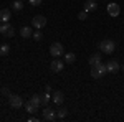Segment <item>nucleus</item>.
Returning <instances> with one entry per match:
<instances>
[{
	"label": "nucleus",
	"instance_id": "nucleus-23",
	"mask_svg": "<svg viewBox=\"0 0 124 122\" xmlns=\"http://www.w3.org/2000/svg\"><path fill=\"white\" fill-rule=\"evenodd\" d=\"M88 13H89V12H86V10H81V12L78 13V18H79V20H86V18H88Z\"/></svg>",
	"mask_w": 124,
	"mask_h": 122
},
{
	"label": "nucleus",
	"instance_id": "nucleus-1",
	"mask_svg": "<svg viewBox=\"0 0 124 122\" xmlns=\"http://www.w3.org/2000/svg\"><path fill=\"white\" fill-rule=\"evenodd\" d=\"M106 73H108V68H106V65H103V63L91 66V76H93L94 79H101Z\"/></svg>",
	"mask_w": 124,
	"mask_h": 122
},
{
	"label": "nucleus",
	"instance_id": "nucleus-27",
	"mask_svg": "<svg viewBox=\"0 0 124 122\" xmlns=\"http://www.w3.org/2000/svg\"><path fill=\"white\" fill-rule=\"evenodd\" d=\"M40 121V119H38V117H35V115H30V117H28V122H38Z\"/></svg>",
	"mask_w": 124,
	"mask_h": 122
},
{
	"label": "nucleus",
	"instance_id": "nucleus-24",
	"mask_svg": "<svg viewBox=\"0 0 124 122\" xmlns=\"http://www.w3.org/2000/svg\"><path fill=\"white\" fill-rule=\"evenodd\" d=\"M41 38H43L41 31H33V40L35 41H41Z\"/></svg>",
	"mask_w": 124,
	"mask_h": 122
},
{
	"label": "nucleus",
	"instance_id": "nucleus-2",
	"mask_svg": "<svg viewBox=\"0 0 124 122\" xmlns=\"http://www.w3.org/2000/svg\"><path fill=\"white\" fill-rule=\"evenodd\" d=\"M99 50H101L103 53H106V55H111L116 50V43L113 40H103V41L99 43Z\"/></svg>",
	"mask_w": 124,
	"mask_h": 122
},
{
	"label": "nucleus",
	"instance_id": "nucleus-17",
	"mask_svg": "<svg viewBox=\"0 0 124 122\" xmlns=\"http://www.w3.org/2000/svg\"><path fill=\"white\" fill-rule=\"evenodd\" d=\"M23 106H25V109H27V112H30V114L37 112V109H38V107H35V106L31 104V101H28V102H25Z\"/></svg>",
	"mask_w": 124,
	"mask_h": 122
},
{
	"label": "nucleus",
	"instance_id": "nucleus-28",
	"mask_svg": "<svg viewBox=\"0 0 124 122\" xmlns=\"http://www.w3.org/2000/svg\"><path fill=\"white\" fill-rule=\"evenodd\" d=\"M123 71H124V65H123Z\"/></svg>",
	"mask_w": 124,
	"mask_h": 122
},
{
	"label": "nucleus",
	"instance_id": "nucleus-25",
	"mask_svg": "<svg viewBox=\"0 0 124 122\" xmlns=\"http://www.w3.org/2000/svg\"><path fill=\"white\" fill-rule=\"evenodd\" d=\"M41 2H43V0H28V3L31 7H38V5H41Z\"/></svg>",
	"mask_w": 124,
	"mask_h": 122
},
{
	"label": "nucleus",
	"instance_id": "nucleus-26",
	"mask_svg": "<svg viewBox=\"0 0 124 122\" xmlns=\"http://www.w3.org/2000/svg\"><path fill=\"white\" fill-rule=\"evenodd\" d=\"M2 94H3V96H7V97H10V94H12V93H10L8 87H2Z\"/></svg>",
	"mask_w": 124,
	"mask_h": 122
},
{
	"label": "nucleus",
	"instance_id": "nucleus-13",
	"mask_svg": "<svg viewBox=\"0 0 124 122\" xmlns=\"http://www.w3.org/2000/svg\"><path fill=\"white\" fill-rule=\"evenodd\" d=\"M85 10L86 12H94V10H98V3H96L94 0H86L85 2Z\"/></svg>",
	"mask_w": 124,
	"mask_h": 122
},
{
	"label": "nucleus",
	"instance_id": "nucleus-9",
	"mask_svg": "<svg viewBox=\"0 0 124 122\" xmlns=\"http://www.w3.org/2000/svg\"><path fill=\"white\" fill-rule=\"evenodd\" d=\"M63 66H65V63H63L60 58H55V59L51 61L50 68H51V71H53V73H60V71H63Z\"/></svg>",
	"mask_w": 124,
	"mask_h": 122
},
{
	"label": "nucleus",
	"instance_id": "nucleus-8",
	"mask_svg": "<svg viewBox=\"0 0 124 122\" xmlns=\"http://www.w3.org/2000/svg\"><path fill=\"white\" fill-rule=\"evenodd\" d=\"M106 10H108V13H109L111 17H117V15L121 13V7H119L117 3H114V2L108 3V7H106Z\"/></svg>",
	"mask_w": 124,
	"mask_h": 122
},
{
	"label": "nucleus",
	"instance_id": "nucleus-12",
	"mask_svg": "<svg viewBox=\"0 0 124 122\" xmlns=\"http://www.w3.org/2000/svg\"><path fill=\"white\" fill-rule=\"evenodd\" d=\"M10 18H12V13H10L8 8H2L0 10V22H2V23H7Z\"/></svg>",
	"mask_w": 124,
	"mask_h": 122
},
{
	"label": "nucleus",
	"instance_id": "nucleus-15",
	"mask_svg": "<svg viewBox=\"0 0 124 122\" xmlns=\"http://www.w3.org/2000/svg\"><path fill=\"white\" fill-rule=\"evenodd\" d=\"M18 33H20L23 38H30L31 35H33V31H31V28H30V27H22Z\"/></svg>",
	"mask_w": 124,
	"mask_h": 122
},
{
	"label": "nucleus",
	"instance_id": "nucleus-5",
	"mask_svg": "<svg viewBox=\"0 0 124 122\" xmlns=\"http://www.w3.org/2000/svg\"><path fill=\"white\" fill-rule=\"evenodd\" d=\"M31 25H33V28H37V30L45 28V25H46V18H45L43 15H37V17H33V20H31Z\"/></svg>",
	"mask_w": 124,
	"mask_h": 122
},
{
	"label": "nucleus",
	"instance_id": "nucleus-6",
	"mask_svg": "<svg viewBox=\"0 0 124 122\" xmlns=\"http://www.w3.org/2000/svg\"><path fill=\"white\" fill-rule=\"evenodd\" d=\"M0 33L5 35V36H8V38H12L15 35V30H13V27L7 22V23H2V25H0Z\"/></svg>",
	"mask_w": 124,
	"mask_h": 122
},
{
	"label": "nucleus",
	"instance_id": "nucleus-22",
	"mask_svg": "<svg viewBox=\"0 0 124 122\" xmlns=\"http://www.w3.org/2000/svg\"><path fill=\"white\" fill-rule=\"evenodd\" d=\"M50 99H51V96H50L48 93H45L43 96H41V104H43V106H46V104L50 102Z\"/></svg>",
	"mask_w": 124,
	"mask_h": 122
},
{
	"label": "nucleus",
	"instance_id": "nucleus-10",
	"mask_svg": "<svg viewBox=\"0 0 124 122\" xmlns=\"http://www.w3.org/2000/svg\"><path fill=\"white\" fill-rule=\"evenodd\" d=\"M51 101L56 104V106L63 104V101H65V94L61 93V91H55V93H53V96H51Z\"/></svg>",
	"mask_w": 124,
	"mask_h": 122
},
{
	"label": "nucleus",
	"instance_id": "nucleus-14",
	"mask_svg": "<svg viewBox=\"0 0 124 122\" xmlns=\"http://www.w3.org/2000/svg\"><path fill=\"white\" fill-rule=\"evenodd\" d=\"M30 101H31V104H33L35 107H38V109L43 106V104H41V96H40V94H33V96L30 97Z\"/></svg>",
	"mask_w": 124,
	"mask_h": 122
},
{
	"label": "nucleus",
	"instance_id": "nucleus-18",
	"mask_svg": "<svg viewBox=\"0 0 124 122\" xmlns=\"http://www.w3.org/2000/svg\"><path fill=\"white\" fill-rule=\"evenodd\" d=\"M12 8L15 10V12H20V10L23 8V2H22V0H15V2L12 3Z\"/></svg>",
	"mask_w": 124,
	"mask_h": 122
},
{
	"label": "nucleus",
	"instance_id": "nucleus-19",
	"mask_svg": "<svg viewBox=\"0 0 124 122\" xmlns=\"http://www.w3.org/2000/svg\"><path fill=\"white\" fill-rule=\"evenodd\" d=\"M66 114H68V109L60 107V109L56 111V117H58V119H65V117H66Z\"/></svg>",
	"mask_w": 124,
	"mask_h": 122
},
{
	"label": "nucleus",
	"instance_id": "nucleus-20",
	"mask_svg": "<svg viewBox=\"0 0 124 122\" xmlns=\"http://www.w3.org/2000/svg\"><path fill=\"white\" fill-rule=\"evenodd\" d=\"M8 53H10V46H8V45H7V43L0 46V55H2V56H7Z\"/></svg>",
	"mask_w": 124,
	"mask_h": 122
},
{
	"label": "nucleus",
	"instance_id": "nucleus-11",
	"mask_svg": "<svg viewBox=\"0 0 124 122\" xmlns=\"http://www.w3.org/2000/svg\"><path fill=\"white\" fill-rule=\"evenodd\" d=\"M106 68H108V73H117L119 71V63L114 61V59H109L106 63Z\"/></svg>",
	"mask_w": 124,
	"mask_h": 122
},
{
	"label": "nucleus",
	"instance_id": "nucleus-7",
	"mask_svg": "<svg viewBox=\"0 0 124 122\" xmlns=\"http://www.w3.org/2000/svg\"><path fill=\"white\" fill-rule=\"evenodd\" d=\"M41 119L43 121H48V122H53L56 121V112L51 109V107H45V111H43V115H41Z\"/></svg>",
	"mask_w": 124,
	"mask_h": 122
},
{
	"label": "nucleus",
	"instance_id": "nucleus-4",
	"mask_svg": "<svg viewBox=\"0 0 124 122\" xmlns=\"http://www.w3.org/2000/svg\"><path fill=\"white\" fill-rule=\"evenodd\" d=\"M8 104H10V107H13V109H20L25 102H23V99H22L20 96H17V94H10Z\"/></svg>",
	"mask_w": 124,
	"mask_h": 122
},
{
	"label": "nucleus",
	"instance_id": "nucleus-21",
	"mask_svg": "<svg viewBox=\"0 0 124 122\" xmlns=\"http://www.w3.org/2000/svg\"><path fill=\"white\" fill-rule=\"evenodd\" d=\"M75 59H76L75 53H66V55H65V61L70 63V65H71V63H75Z\"/></svg>",
	"mask_w": 124,
	"mask_h": 122
},
{
	"label": "nucleus",
	"instance_id": "nucleus-3",
	"mask_svg": "<svg viewBox=\"0 0 124 122\" xmlns=\"http://www.w3.org/2000/svg\"><path fill=\"white\" fill-rule=\"evenodd\" d=\"M63 53H65V48H63L61 43H53V45L50 46V55L53 58H60Z\"/></svg>",
	"mask_w": 124,
	"mask_h": 122
},
{
	"label": "nucleus",
	"instance_id": "nucleus-16",
	"mask_svg": "<svg viewBox=\"0 0 124 122\" xmlns=\"http://www.w3.org/2000/svg\"><path fill=\"white\" fill-rule=\"evenodd\" d=\"M99 63H101V55H99V53H94V55L89 56V65H91V66L99 65Z\"/></svg>",
	"mask_w": 124,
	"mask_h": 122
}]
</instances>
